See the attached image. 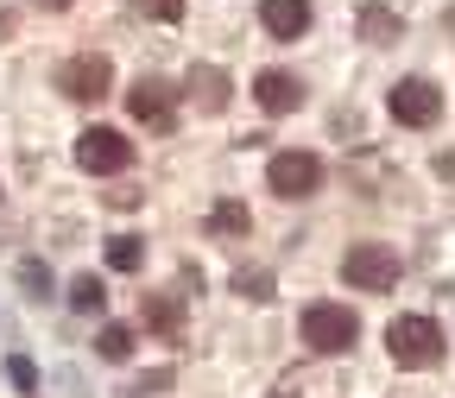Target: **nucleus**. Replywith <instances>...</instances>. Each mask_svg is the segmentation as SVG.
Masks as SVG:
<instances>
[{
	"label": "nucleus",
	"instance_id": "nucleus-11",
	"mask_svg": "<svg viewBox=\"0 0 455 398\" xmlns=\"http://www.w3.org/2000/svg\"><path fill=\"white\" fill-rule=\"evenodd\" d=\"M361 38H367V44H398V20L367 0V7H361Z\"/></svg>",
	"mask_w": 455,
	"mask_h": 398
},
{
	"label": "nucleus",
	"instance_id": "nucleus-21",
	"mask_svg": "<svg viewBox=\"0 0 455 398\" xmlns=\"http://www.w3.org/2000/svg\"><path fill=\"white\" fill-rule=\"evenodd\" d=\"M38 7H70V0H38Z\"/></svg>",
	"mask_w": 455,
	"mask_h": 398
},
{
	"label": "nucleus",
	"instance_id": "nucleus-10",
	"mask_svg": "<svg viewBox=\"0 0 455 398\" xmlns=\"http://www.w3.org/2000/svg\"><path fill=\"white\" fill-rule=\"evenodd\" d=\"M127 107H133V121H146V127H171V89H164V83H152V76H140V83H133Z\"/></svg>",
	"mask_w": 455,
	"mask_h": 398
},
{
	"label": "nucleus",
	"instance_id": "nucleus-16",
	"mask_svg": "<svg viewBox=\"0 0 455 398\" xmlns=\"http://www.w3.org/2000/svg\"><path fill=\"white\" fill-rule=\"evenodd\" d=\"M70 304H76V310H101V304H108V291H101L95 272H83V278L70 284Z\"/></svg>",
	"mask_w": 455,
	"mask_h": 398
},
{
	"label": "nucleus",
	"instance_id": "nucleus-9",
	"mask_svg": "<svg viewBox=\"0 0 455 398\" xmlns=\"http://www.w3.org/2000/svg\"><path fill=\"white\" fill-rule=\"evenodd\" d=\"M259 26H266L272 38L310 32V0H259Z\"/></svg>",
	"mask_w": 455,
	"mask_h": 398
},
{
	"label": "nucleus",
	"instance_id": "nucleus-14",
	"mask_svg": "<svg viewBox=\"0 0 455 398\" xmlns=\"http://www.w3.org/2000/svg\"><path fill=\"white\" fill-rule=\"evenodd\" d=\"M209 227H215V235H247V227H253V215H247V203H215Z\"/></svg>",
	"mask_w": 455,
	"mask_h": 398
},
{
	"label": "nucleus",
	"instance_id": "nucleus-2",
	"mask_svg": "<svg viewBox=\"0 0 455 398\" xmlns=\"http://www.w3.org/2000/svg\"><path fill=\"white\" fill-rule=\"evenodd\" d=\"M361 341V316L348 304H310L304 310V348L316 354H348Z\"/></svg>",
	"mask_w": 455,
	"mask_h": 398
},
{
	"label": "nucleus",
	"instance_id": "nucleus-6",
	"mask_svg": "<svg viewBox=\"0 0 455 398\" xmlns=\"http://www.w3.org/2000/svg\"><path fill=\"white\" fill-rule=\"evenodd\" d=\"M76 164L95 171V178H114V171L133 164V146H127V133H114V127H89L76 139Z\"/></svg>",
	"mask_w": 455,
	"mask_h": 398
},
{
	"label": "nucleus",
	"instance_id": "nucleus-12",
	"mask_svg": "<svg viewBox=\"0 0 455 398\" xmlns=\"http://www.w3.org/2000/svg\"><path fill=\"white\" fill-rule=\"evenodd\" d=\"M196 89H203V107H209V114H221V107H228V76H221V70H209V64H203V70H190V95H196Z\"/></svg>",
	"mask_w": 455,
	"mask_h": 398
},
{
	"label": "nucleus",
	"instance_id": "nucleus-3",
	"mask_svg": "<svg viewBox=\"0 0 455 398\" xmlns=\"http://www.w3.org/2000/svg\"><path fill=\"white\" fill-rule=\"evenodd\" d=\"M398 247H379V241H361V247H348L341 253V278L355 284V291H392L398 284Z\"/></svg>",
	"mask_w": 455,
	"mask_h": 398
},
{
	"label": "nucleus",
	"instance_id": "nucleus-5",
	"mask_svg": "<svg viewBox=\"0 0 455 398\" xmlns=\"http://www.w3.org/2000/svg\"><path fill=\"white\" fill-rule=\"evenodd\" d=\"M386 107H392V121H398V127H436V114H443V89H436L430 76H405V83H392Z\"/></svg>",
	"mask_w": 455,
	"mask_h": 398
},
{
	"label": "nucleus",
	"instance_id": "nucleus-8",
	"mask_svg": "<svg viewBox=\"0 0 455 398\" xmlns=\"http://www.w3.org/2000/svg\"><path fill=\"white\" fill-rule=\"evenodd\" d=\"M253 101H259L266 114H298V107H304V83H298L291 70H259V76H253Z\"/></svg>",
	"mask_w": 455,
	"mask_h": 398
},
{
	"label": "nucleus",
	"instance_id": "nucleus-1",
	"mask_svg": "<svg viewBox=\"0 0 455 398\" xmlns=\"http://www.w3.org/2000/svg\"><path fill=\"white\" fill-rule=\"evenodd\" d=\"M386 354H392L398 367L424 373V367L443 361V329H436L430 316H392V322H386Z\"/></svg>",
	"mask_w": 455,
	"mask_h": 398
},
{
	"label": "nucleus",
	"instance_id": "nucleus-22",
	"mask_svg": "<svg viewBox=\"0 0 455 398\" xmlns=\"http://www.w3.org/2000/svg\"><path fill=\"white\" fill-rule=\"evenodd\" d=\"M278 398H291V392H278Z\"/></svg>",
	"mask_w": 455,
	"mask_h": 398
},
{
	"label": "nucleus",
	"instance_id": "nucleus-20",
	"mask_svg": "<svg viewBox=\"0 0 455 398\" xmlns=\"http://www.w3.org/2000/svg\"><path fill=\"white\" fill-rule=\"evenodd\" d=\"M146 7H152L158 20H184V0H146Z\"/></svg>",
	"mask_w": 455,
	"mask_h": 398
},
{
	"label": "nucleus",
	"instance_id": "nucleus-17",
	"mask_svg": "<svg viewBox=\"0 0 455 398\" xmlns=\"http://www.w3.org/2000/svg\"><path fill=\"white\" fill-rule=\"evenodd\" d=\"M235 291H241L247 304H266V298H272V272H241V278H235Z\"/></svg>",
	"mask_w": 455,
	"mask_h": 398
},
{
	"label": "nucleus",
	"instance_id": "nucleus-4",
	"mask_svg": "<svg viewBox=\"0 0 455 398\" xmlns=\"http://www.w3.org/2000/svg\"><path fill=\"white\" fill-rule=\"evenodd\" d=\"M266 184H272V196H284V203H304V196L323 190V158H316V152H278V158L266 164Z\"/></svg>",
	"mask_w": 455,
	"mask_h": 398
},
{
	"label": "nucleus",
	"instance_id": "nucleus-19",
	"mask_svg": "<svg viewBox=\"0 0 455 398\" xmlns=\"http://www.w3.org/2000/svg\"><path fill=\"white\" fill-rule=\"evenodd\" d=\"M7 373H13V386H20V392H32V386H38V373H32V361H13Z\"/></svg>",
	"mask_w": 455,
	"mask_h": 398
},
{
	"label": "nucleus",
	"instance_id": "nucleus-7",
	"mask_svg": "<svg viewBox=\"0 0 455 398\" xmlns=\"http://www.w3.org/2000/svg\"><path fill=\"white\" fill-rule=\"evenodd\" d=\"M57 89H64L70 101H101V95L114 89V64H108L101 51H83V57H70V64H64Z\"/></svg>",
	"mask_w": 455,
	"mask_h": 398
},
{
	"label": "nucleus",
	"instance_id": "nucleus-15",
	"mask_svg": "<svg viewBox=\"0 0 455 398\" xmlns=\"http://www.w3.org/2000/svg\"><path fill=\"white\" fill-rule=\"evenodd\" d=\"M95 348H101V361H127V354H133V329H121V322H108Z\"/></svg>",
	"mask_w": 455,
	"mask_h": 398
},
{
	"label": "nucleus",
	"instance_id": "nucleus-18",
	"mask_svg": "<svg viewBox=\"0 0 455 398\" xmlns=\"http://www.w3.org/2000/svg\"><path fill=\"white\" fill-rule=\"evenodd\" d=\"M178 316H184V310L171 304V298H152V304H146V329H178Z\"/></svg>",
	"mask_w": 455,
	"mask_h": 398
},
{
	"label": "nucleus",
	"instance_id": "nucleus-13",
	"mask_svg": "<svg viewBox=\"0 0 455 398\" xmlns=\"http://www.w3.org/2000/svg\"><path fill=\"white\" fill-rule=\"evenodd\" d=\"M140 259H146V241L140 235H114L108 241V266L114 272H140Z\"/></svg>",
	"mask_w": 455,
	"mask_h": 398
}]
</instances>
